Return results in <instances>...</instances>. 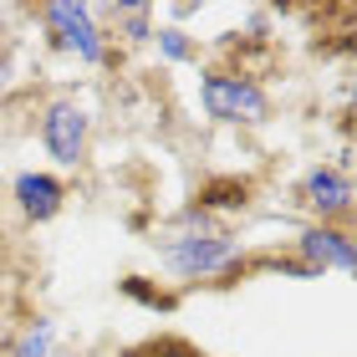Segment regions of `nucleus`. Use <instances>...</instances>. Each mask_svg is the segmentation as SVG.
I'll return each instance as SVG.
<instances>
[{"label":"nucleus","instance_id":"nucleus-1","mask_svg":"<svg viewBox=\"0 0 357 357\" xmlns=\"http://www.w3.org/2000/svg\"><path fill=\"white\" fill-rule=\"evenodd\" d=\"M153 250H158V266H164L178 286H225L250 266L245 240L220 230L204 204L178 209L174 230L164 240H153Z\"/></svg>","mask_w":357,"mask_h":357},{"label":"nucleus","instance_id":"nucleus-2","mask_svg":"<svg viewBox=\"0 0 357 357\" xmlns=\"http://www.w3.org/2000/svg\"><path fill=\"white\" fill-rule=\"evenodd\" d=\"M199 107L209 123L225 128H261L271 118V92L255 82L250 72H230V67H209L199 77Z\"/></svg>","mask_w":357,"mask_h":357},{"label":"nucleus","instance_id":"nucleus-3","mask_svg":"<svg viewBox=\"0 0 357 357\" xmlns=\"http://www.w3.org/2000/svg\"><path fill=\"white\" fill-rule=\"evenodd\" d=\"M36 15H41L46 41H52L56 52L77 56L82 67H107V61H112V41H107V31L97 26L92 6H77V0H46Z\"/></svg>","mask_w":357,"mask_h":357},{"label":"nucleus","instance_id":"nucleus-4","mask_svg":"<svg viewBox=\"0 0 357 357\" xmlns=\"http://www.w3.org/2000/svg\"><path fill=\"white\" fill-rule=\"evenodd\" d=\"M41 149L52 158L56 169H82L87 164V149H92V118L87 107L77 102V97H52V102L41 107Z\"/></svg>","mask_w":357,"mask_h":357},{"label":"nucleus","instance_id":"nucleus-5","mask_svg":"<svg viewBox=\"0 0 357 357\" xmlns=\"http://www.w3.org/2000/svg\"><path fill=\"white\" fill-rule=\"evenodd\" d=\"M296 204L312 215V225H347L352 220V178L337 164H312L296 178Z\"/></svg>","mask_w":357,"mask_h":357},{"label":"nucleus","instance_id":"nucleus-6","mask_svg":"<svg viewBox=\"0 0 357 357\" xmlns=\"http://www.w3.org/2000/svg\"><path fill=\"white\" fill-rule=\"evenodd\" d=\"M296 250V266L312 275H347L352 271V230L347 225H306V230L291 240Z\"/></svg>","mask_w":357,"mask_h":357},{"label":"nucleus","instance_id":"nucleus-7","mask_svg":"<svg viewBox=\"0 0 357 357\" xmlns=\"http://www.w3.org/2000/svg\"><path fill=\"white\" fill-rule=\"evenodd\" d=\"M10 199L31 225H52L61 209H67V184L52 169H21L10 178Z\"/></svg>","mask_w":357,"mask_h":357},{"label":"nucleus","instance_id":"nucleus-8","mask_svg":"<svg viewBox=\"0 0 357 357\" xmlns=\"http://www.w3.org/2000/svg\"><path fill=\"white\" fill-rule=\"evenodd\" d=\"M97 15V26H112L107 31V41H128V46H143V41H153V6H92Z\"/></svg>","mask_w":357,"mask_h":357},{"label":"nucleus","instance_id":"nucleus-9","mask_svg":"<svg viewBox=\"0 0 357 357\" xmlns=\"http://www.w3.org/2000/svg\"><path fill=\"white\" fill-rule=\"evenodd\" d=\"M52 352H56V321H46V317L26 321L6 342V357H52Z\"/></svg>","mask_w":357,"mask_h":357},{"label":"nucleus","instance_id":"nucleus-10","mask_svg":"<svg viewBox=\"0 0 357 357\" xmlns=\"http://www.w3.org/2000/svg\"><path fill=\"white\" fill-rule=\"evenodd\" d=\"M153 52L169 67H189V61H199V41L184 26H153Z\"/></svg>","mask_w":357,"mask_h":357},{"label":"nucleus","instance_id":"nucleus-11","mask_svg":"<svg viewBox=\"0 0 357 357\" xmlns=\"http://www.w3.org/2000/svg\"><path fill=\"white\" fill-rule=\"evenodd\" d=\"M123 296H133L138 306H149V312H174V296L158 286H143V275H123Z\"/></svg>","mask_w":357,"mask_h":357},{"label":"nucleus","instance_id":"nucleus-12","mask_svg":"<svg viewBox=\"0 0 357 357\" xmlns=\"http://www.w3.org/2000/svg\"><path fill=\"white\" fill-rule=\"evenodd\" d=\"M123 357H199L189 342H178V337H153V342H143L133 352H123Z\"/></svg>","mask_w":357,"mask_h":357},{"label":"nucleus","instance_id":"nucleus-13","mask_svg":"<svg viewBox=\"0 0 357 357\" xmlns=\"http://www.w3.org/2000/svg\"><path fill=\"white\" fill-rule=\"evenodd\" d=\"M6 342H10V337H6V327H0V357H6Z\"/></svg>","mask_w":357,"mask_h":357},{"label":"nucleus","instance_id":"nucleus-14","mask_svg":"<svg viewBox=\"0 0 357 357\" xmlns=\"http://www.w3.org/2000/svg\"><path fill=\"white\" fill-rule=\"evenodd\" d=\"M52 357H77V352H52Z\"/></svg>","mask_w":357,"mask_h":357}]
</instances>
